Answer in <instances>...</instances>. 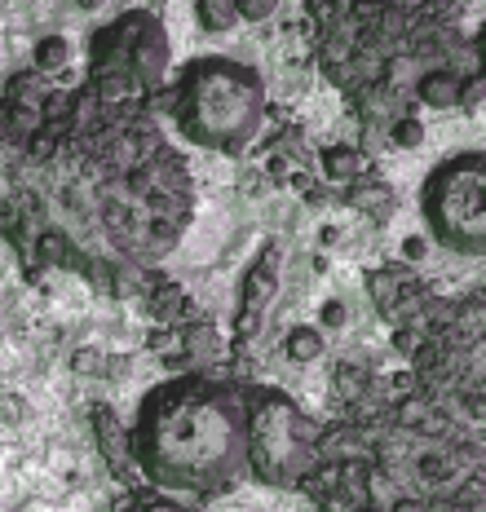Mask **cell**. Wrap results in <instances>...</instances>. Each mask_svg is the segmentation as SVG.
I'll return each instance as SVG.
<instances>
[{
  "label": "cell",
  "instance_id": "obj_1",
  "mask_svg": "<svg viewBox=\"0 0 486 512\" xmlns=\"http://www.w3.org/2000/svg\"><path fill=\"white\" fill-rule=\"evenodd\" d=\"M129 446L133 464L164 490L230 486L248 473V393L204 376L168 380L142 398Z\"/></svg>",
  "mask_w": 486,
  "mask_h": 512
},
{
  "label": "cell",
  "instance_id": "obj_2",
  "mask_svg": "<svg viewBox=\"0 0 486 512\" xmlns=\"http://www.w3.org/2000/svg\"><path fill=\"white\" fill-rule=\"evenodd\" d=\"M266 84L239 58H195L173 84V120L195 146L243 155L266 128Z\"/></svg>",
  "mask_w": 486,
  "mask_h": 512
},
{
  "label": "cell",
  "instance_id": "obj_3",
  "mask_svg": "<svg viewBox=\"0 0 486 512\" xmlns=\"http://www.w3.org/2000/svg\"><path fill=\"white\" fill-rule=\"evenodd\" d=\"M420 212H425L429 234L447 252L482 256L486 252V155L460 151L442 159L425 177Z\"/></svg>",
  "mask_w": 486,
  "mask_h": 512
},
{
  "label": "cell",
  "instance_id": "obj_4",
  "mask_svg": "<svg viewBox=\"0 0 486 512\" xmlns=\"http://www.w3.org/2000/svg\"><path fill=\"white\" fill-rule=\"evenodd\" d=\"M314 420L288 393H248V473L266 486H297L314 468Z\"/></svg>",
  "mask_w": 486,
  "mask_h": 512
},
{
  "label": "cell",
  "instance_id": "obj_5",
  "mask_svg": "<svg viewBox=\"0 0 486 512\" xmlns=\"http://www.w3.org/2000/svg\"><path fill=\"white\" fill-rule=\"evenodd\" d=\"M274 283H279V252L266 248L252 261V270L243 274V292H239V332L243 336L257 327V318L266 314V305L274 301Z\"/></svg>",
  "mask_w": 486,
  "mask_h": 512
},
{
  "label": "cell",
  "instance_id": "obj_6",
  "mask_svg": "<svg viewBox=\"0 0 486 512\" xmlns=\"http://www.w3.org/2000/svg\"><path fill=\"white\" fill-rule=\"evenodd\" d=\"M93 429H98V446H102V455L111 460L115 473H129L133 446H129V429L120 424V415H115L111 407H98L93 411Z\"/></svg>",
  "mask_w": 486,
  "mask_h": 512
},
{
  "label": "cell",
  "instance_id": "obj_7",
  "mask_svg": "<svg viewBox=\"0 0 486 512\" xmlns=\"http://www.w3.org/2000/svg\"><path fill=\"white\" fill-rule=\"evenodd\" d=\"M323 173L327 181H363L372 173V159L354 146H323Z\"/></svg>",
  "mask_w": 486,
  "mask_h": 512
},
{
  "label": "cell",
  "instance_id": "obj_8",
  "mask_svg": "<svg viewBox=\"0 0 486 512\" xmlns=\"http://www.w3.org/2000/svg\"><path fill=\"white\" fill-rule=\"evenodd\" d=\"M416 98L425 106H433V111H451V106H460V76H447V71L420 76Z\"/></svg>",
  "mask_w": 486,
  "mask_h": 512
},
{
  "label": "cell",
  "instance_id": "obj_9",
  "mask_svg": "<svg viewBox=\"0 0 486 512\" xmlns=\"http://www.w3.org/2000/svg\"><path fill=\"white\" fill-rule=\"evenodd\" d=\"M411 287H420V283L411 279L403 265H385L380 274H372V296H376V305H380V309H394V305L411 292Z\"/></svg>",
  "mask_w": 486,
  "mask_h": 512
},
{
  "label": "cell",
  "instance_id": "obj_10",
  "mask_svg": "<svg viewBox=\"0 0 486 512\" xmlns=\"http://www.w3.org/2000/svg\"><path fill=\"white\" fill-rule=\"evenodd\" d=\"M323 349H327V340H323L319 327H310V323L292 327L288 340H283V354H288L292 362H301V367H305V362H319Z\"/></svg>",
  "mask_w": 486,
  "mask_h": 512
},
{
  "label": "cell",
  "instance_id": "obj_11",
  "mask_svg": "<svg viewBox=\"0 0 486 512\" xmlns=\"http://www.w3.org/2000/svg\"><path fill=\"white\" fill-rule=\"evenodd\" d=\"M345 199H350L354 208L372 212L376 221H389V212H394V190H389L385 181H367V186H354Z\"/></svg>",
  "mask_w": 486,
  "mask_h": 512
},
{
  "label": "cell",
  "instance_id": "obj_12",
  "mask_svg": "<svg viewBox=\"0 0 486 512\" xmlns=\"http://www.w3.org/2000/svg\"><path fill=\"white\" fill-rule=\"evenodd\" d=\"M195 23L204 31H230V27H239V9H235V0H199Z\"/></svg>",
  "mask_w": 486,
  "mask_h": 512
},
{
  "label": "cell",
  "instance_id": "obj_13",
  "mask_svg": "<svg viewBox=\"0 0 486 512\" xmlns=\"http://www.w3.org/2000/svg\"><path fill=\"white\" fill-rule=\"evenodd\" d=\"M221 354V340H217V332L208 323H195L186 332V358H204V362H213Z\"/></svg>",
  "mask_w": 486,
  "mask_h": 512
},
{
  "label": "cell",
  "instance_id": "obj_14",
  "mask_svg": "<svg viewBox=\"0 0 486 512\" xmlns=\"http://www.w3.org/2000/svg\"><path fill=\"white\" fill-rule=\"evenodd\" d=\"M67 58H71V45H67L62 36L36 40V67H40V71H58V67H67Z\"/></svg>",
  "mask_w": 486,
  "mask_h": 512
},
{
  "label": "cell",
  "instance_id": "obj_15",
  "mask_svg": "<svg viewBox=\"0 0 486 512\" xmlns=\"http://www.w3.org/2000/svg\"><path fill=\"white\" fill-rule=\"evenodd\" d=\"M394 146H403V151H411V146L425 142V124L416 120V115H403V120H394Z\"/></svg>",
  "mask_w": 486,
  "mask_h": 512
},
{
  "label": "cell",
  "instance_id": "obj_16",
  "mask_svg": "<svg viewBox=\"0 0 486 512\" xmlns=\"http://www.w3.org/2000/svg\"><path fill=\"white\" fill-rule=\"evenodd\" d=\"M239 9V23H266V18H274V0H235Z\"/></svg>",
  "mask_w": 486,
  "mask_h": 512
},
{
  "label": "cell",
  "instance_id": "obj_17",
  "mask_svg": "<svg viewBox=\"0 0 486 512\" xmlns=\"http://www.w3.org/2000/svg\"><path fill=\"white\" fill-rule=\"evenodd\" d=\"M76 371H84V376H89V371H102V354H93V349H80V354H76Z\"/></svg>",
  "mask_w": 486,
  "mask_h": 512
},
{
  "label": "cell",
  "instance_id": "obj_18",
  "mask_svg": "<svg viewBox=\"0 0 486 512\" xmlns=\"http://www.w3.org/2000/svg\"><path fill=\"white\" fill-rule=\"evenodd\" d=\"M341 318H345V305H341V301H327V305H323V323H327V327H341Z\"/></svg>",
  "mask_w": 486,
  "mask_h": 512
},
{
  "label": "cell",
  "instance_id": "obj_19",
  "mask_svg": "<svg viewBox=\"0 0 486 512\" xmlns=\"http://www.w3.org/2000/svg\"><path fill=\"white\" fill-rule=\"evenodd\" d=\"M403 256H407V261H420V256H425V239H420V234L403 239Z\"/></svg>",
  "mask_w": 486,
  "mask_h": 512
}]
</instances>
